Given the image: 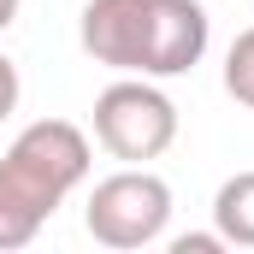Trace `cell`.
Segmentation results:
<instances>
[{"instance_id":"cell-1","label":"cell","mask_w":254,"mask_h":254,"mask_svg":"<svg viewBox=\"0 0 254 254\" xmlns=\"http://www.w3.org/2000/svg\"><path fill=\"white\" fill-rule=\"evenodd\" d=\"M83 54L119 77H184L213 42V18L201 0H89L77 18Z\"/></svg>"},{"instance_id":"cell-2","label":"cell","mask_w":254,"mask_h":254,"mask_svg":"<svg viewBox=\"0 0 254 254\" xmlns=\"http://www.w3.org/2000/svg\"><path fill=\"white\" fill-rule=\"evenodd\" d=\"M89 166V136L71 119H36L18 130L0 154V254L30 249L36 231L65 207V195L83 190Z\"/></svg>"},{"instance_id":"cell-3","label":"cell","mask_w":254,"mask_h":254,"mask_svg":"<svg viewBox=\"0 0 254 254\" xmlns=\"http://www.w3.org/2000/svg\"><path fill=\"white\" fill-rule=\"evenodd\" d=\"M95 142L125 166H148L178 142V101L154 77H119L95 95Z\"/></svg>"},{"instance_id":"cell-4","label":"cell","mask_w":254,"mask_h":254,"mask_svg":"<svg viewBox=\"0 0 254 254\" xmlns=\"http://www.w3.org/2000/svg\"><path fill=\"white\" fill-rule=\"evenodd\" d=\"M83 225H89V237L101 249H119V254L148 249L172 225V184L160 172H148V166H125V172H113V178H101L89 190Z\"/></svg>"},{"instance_id":"cell-5","label":"cell","mask_w":254,"mask_h":254,"mask_svg":"<svg viewBox=\"0 0 254 254\" xmlns=\"http://www.w3.org/2000/svg\"><path fill=\"white\" fill-rule=\"evenodd\" d=\"M213 231L225 237V249H254V172H237V178L219 184Z\"/></svg>"},{"instance_id":"cell-6","label":"cell","mask_w":254,"mask_h":254,"mask_svg":"<svg viewBox=\"0 0 254 254\" xmlns=\"http://www.w3.org/2000/svg\"><path fill=\"white\" fill-rule=\"evenodd\" d=\"M225 95L254 113V24L225 48Z\"/></svg>"},{"instance_id":"cell-7","label":"cell","mask_w":254,"mask_h":254,"mask_svg":"<svg viewBox=\"0 0 254 254\" xmlns=\"http://www.w3.org/2000/svg\"><path fill=\"white\" fill-rule=\"evenodd\" d=\"M18 95H24V77H18V65L0 54V125L18 113Z\"/></svg>"},{"instance_id":"cell-8","label":"cell","mask_w":254,"mask_h":254,"mask_svg":"<svg viewBox=\"0 0 254 254\" xmlns=\"http://www.w3.org/2000/svg\"><path fill=\"white\" fill-rule=\"evenodd\" d=\"M172 254H225V237L219 231H195V237H178Z\"/></svg>"},{"instance_id":"cell-9","label":"cell","mask_w":254,"mask_h":254,"mask_svg":"<svg viewBox=\"0 0 254 254\" xmlns=\"http://www.w3.org/2000/svg\"><path fill=\"white\" fill-rule=\"evenodd\" d=\"M18 6H24V0H0V36H6L12 24H18Z\"/></svg>"}]
</instances>
